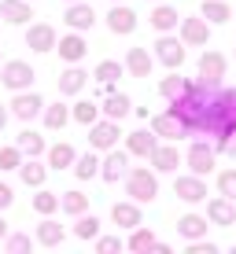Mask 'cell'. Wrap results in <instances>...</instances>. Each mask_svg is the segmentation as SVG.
Instances as JSON below:
<instances>
[{"label": "cell", "instance_id": "6da1fadb", "mask_svg": "<svg viewBox=\"0 0 236 254\" xmlns=\"http://www.w3.org/2000/svg\"><path fill=\"white\" fill-rule=\"evenodd\" d=\"M170 115L185 136H214V151H225L236 133V89L188 81L185 92L170 100Z\"/></svg>", "mask_w": 236, "mask_h": 254}, {"label": "cell", "instance_id": "7a4b0ae2", "mask_svg": "<svg viewBox=\"0 0 236 254\" xmlns=\"http://www.w3.org/2000/svg\"><path fill=\"white\" fill-rule=\"evenodd\" d=\"M126 195L133 199V203H155V195H159V177H155V170H148V166L126 170Z\"/></svg>", "mask_w": 236, "mask_h": 254}, {"label": "cell", "instance_id": "3957f363", "mask_svg": "<svg viewBox=\"0 0 236 254\" xmlns=\"http://www.w3.org/2000/svg\"><path fill=\"white\" fill-rule=\"evenodd\" d=\"M33 66L26 63V59H7V63H0V81H4V89H11V92H22V89H30L33 85Z\"/></svg>", "mask_w": 236, "mask_h": 254}, {"label": "cell", "instance_id": "277c9868", "mask_svg": "<svg viewBox=\"0 0 236 254\" xmlns=\"http://www.w3.org/2000/svg\"><path fill=\"white\" fill-rule=\"evenodd\" d=\"M185 162H188V170L196 173V177H207V173H214V162H218L214 144H207V140H192Z\"/></svg>", "mask_w": 236, "mask_h": 254}, {"label": "cell", "instance_id": "5b68a950", "mask_svg": "<svg viewBox=\"0 0 236 254\" xmlns=\"http://www.w3.org/2000/svg\"><path fill=\"white\" fill-rule=\"evenodd\" d=\"M118 136H122V129H118V122H111V118H96L89 126V147L92 151H111V147H118Z\"/></svg>", "mask_w": 236, "mask_h": 254}, {"label": "cell", "instance_id": "8992f818", "mask_svg": "<svg viewBox=\"0 0 236 254\" xmlns=\"http://www.w3.org/2000/svg\"><path fill=\"white\" fill-rule=\"evenodd\" d=\"M155 59H159L166 70H181V63H185V41L162 33V37L155 41Z\"/></svg>", "mask_w": 236, "mask_h": 254}, {"label": "cell", "instance_id": "52a82bcc", "mask_svg": "<svg viewBox=\"0 0 236 254\" xmlns=\"http://www.w3.org/2000/svg\"><path fill=\"white\" fill-rule=\"evenodd\" d=\"M225 66H229V59H225L222 52L207 48L203 56H199V81H207V85H222V77H225Z\"/></svg>", "mask_w": 236, "mask_h": 254}, {"label": "cell", "instance_id": "ba28073f", "mask_svg": "<svg viewBox=\"0 0 236 254\" xmlns=\"http://www.w3.org/2000/svg\"><path fill=\"white\" fill-rule=\"evenodd\" d=\"M56 52H59L63 63H81V59L89 56V41H85L78 30H71L67 37H56Z\"/></svg>", "mask_w": 236, "mask_h": 254}, {"label": "cell", "instance_id": "9c48e42d", "mask_svg": "<svg viewBox=\"0 0 236 254\" xmlns=\"http://www.w3.org/2000/svg\"><path fill=\"white\" fill-rule=\"evenodd\" d=\"M45 111V100H41V92H30V89H22V92H15V100H11V115L19 118V122H33Z\"/></svg>", "mask_w": 236, "mask_h": 254}, {"label": "cell", "instance_id": "30bf717a", "mask_svg": "<svg viewBox=\"0 0 236 254\" xmlns=\"http://www.w3.org/2000/svg\"><path fill=\"white\" fill-rule=\"evenodd\" d=\"M107 30L118 33V37H129V33L137 30V11H133V7H126L122 0H118V4H111V11H107Z\"/></svg>", "mask_w": 236, "mask_h": 254}, {"label": "cell", "instance_id": "8fae6325", "mask_svg": "<svg viewBox=\"0 0 236 254\" xmlns=\"http://www.w3.org/2000/svg\"><path fill=\"white\" fill-rule=\"evenodd\" d=\"M126 170H129V151H118V147H111V151L103 155V162H100V177L107 181V185L122 181Z\"/></svg>", "mask_w": 236, "mask_h": 254}, {"label": "cell", "instance_id": "7c38bea8", "mask_svg": "<svg viewBox=\"0 0 236 254\" xmlns=\"http://www.w3.org/2000/svg\"><path fill=\"white\" fill-rule=\"evenodd\" d=\"M173 195H177L181 203H203V199H207V185H203V177L188 173V177L173 181Z\"/></svg>", "mask_w": 236, "mask_h": 254}, {"label": "cell", "instance_id": "4fadbf2b", "mask_svg": "<svg viewBox=\"0 0 236 254\" xmlns=\"http://www.w3.org/2000/svg\"><path fill=\"white\" fill-rule=\"evenodd\" d=\"M26 48L30 52H56V30H52L48 22H33L30 30H26Z\"/></svg>", "mask_w": 236, "mask_h": 254}, {"label": "cell", "instance_id": "5bb4252c", "mask_svg": "<svg viewBox=\"0 0 236 254\" xmlns=\"http://www.w3.org/2000/svg\"><path fill=\"white\" fill-rule=\"evenodd\" d=\"M67 26L71 30H78V33H85V30H92L96 26V11L89 7V0H74V4H67Z\"/></svg>", "mask_w": 236, "mask_h": 254}, {"label": "cell", "instance_id": "9a60e30c", "mask_svg": "<svg viewBox=\"0 0 236 254\" xmlns=\"http://www.w3.org/2000/svg\"><path fill=\"white\" fill-rule=\"evenodd\" d=\"M181 41L192 48H203L211 41V22L199 15V19H181Z\"/></svg>", "mask_w": 236, "mask_h": 254}, {"label": "cell", "instance_id": "2e32d148", "mask_svg": "<svg viewBox=\"0 0 236 254\" xmlns=\"http://www.w3.org/2000/svg\"><path fill=\"white\" fill-rule=\"evenodd\" d=\"M207 221L218 225V229H229V225H236V206H233V199H225V195H218L207 203Z\"/></svg>", "mask_w": 236, "mask_h": 254}, {"label": "cell", "instance_id": "e0dca14e", "mask_svg": "<svg viewBox=\"0 0 236 254\" xmlns=\"http://www.w3.org/2000/svg\"><path fill=\"white\" fill-rule=\"evenodd\" d=\"M148 162H152L155 173H173L181 166V151L173 144H155V151L148 155Z\"/></svg>", "mask_w": 236, "mask_h": 254}, {"label": "cell", "instance_id": "ac0fdd59", "mask_svg": "<svg viewBox=\"0 0 236 254\" xmlns=\"http://www.w3.org/2000/svg\"><path fill=\"white\" fill-rule=\"evenodd\" d=\"M111 221L118 225V229H137V225H144V214H141V203H115L111 206Z\"/></svg>", "mask_w": 236, "mask_h": 254}, {"label": "cell", "instance_id": "d6986e66", "mask_svg": "<svg viewBox=\"0 0 236 254\" xmlns=\"http://www.w3.org/2000/svg\"><path fill=\"white\" fill-rule=\"evenodd\" d=\"M59 96H78V92H81L85 89V85H89V74H85V70L81 66H78V63H71V66H67L63 70V74H59Z\"/></svg>", "mask_w": 236, "mask_h": 254}, {"label": "cell", "instance_id": "ffe728a7", "mask_svg": "<svg viewBox=\"0 0 236 254\" xmlns=\"http://www.w3.org/2000/svg\"><path fill=\"white\" fill-rule=\"evenodd\" d=\"M0 19L11 22V26H26V22L33 19L30 0H0Z\"/></svg>", "mask_w": 236, "mask_h": 254}, {"label": "cell", "instance_id": "44dd1931", "mask_svg": "<svg viewBox=\"0 0 236 254\" xmlns=\"http://www.w3.org/2000/svg\"><path fill=\"white\" fill-rule=\"evenodd\" d=\"M148 22H152V30H159V33H170V30H177V22H181V15H177V7H170V4H155L152 7V15H148Z\"/></svg>", "mask_w": 236, "mask_h": 254}, {"label": "cell", "instance_id": "7402d4cb", "mask_svg": "<svg viewBox=\"0 0 236 254\" xmlns=\"http://www.w3.org/2000/svg\"><path fill=\"white\" fill-rule=\"evenodd\" d=\"M133 111V103H129V96L126 92H107L103 96V107H100V115L103 118H111V122H122Z\"/></svg>", "mask_w": 236, "mask_h": 254}, {"label": "cell", "instance_id": "603a6c76", "mask_svg": "<svg viewBox=\"0 0 236 254\" xmlns=\"http://www.w3.org/2000/svg\"><path fill=\"white\" fill-rule=\"evenodd\" d=\"M155 144H159V140H155L152 129H137V133H129V136H126V151H129V155H137V159H148V155L155 151Z\"/></svg>", "mask_w": 236, "mask_h": 254}, {"label": "cell", "instance_id": "cb8c5ba5", "mask_svg": "<svg viewBox=\"0 0 236 254\" xmlns=\"http://www.w3.org/2000/svg\"><path fill=\"white\" fill-rule=\"evenodd\" d=\"M152 66H155V59H152L148 48H129L126 52V70L133 77H152Z\"/></svg>", "mask_w": 236, "mask_h": 254}, {"label": "cell", "instance_id": "d4e9b609", "mask_svg": "<svg viewBox=\"0 0 236 254\" xmlns=\"http://www.w3.org/2000/svg\"><path fill=\"white\" fill-rule=\"evenodd\" d=\"M74 159H78V151L67 144V140H59V144L48 147V170H71Z\"/></svg>", "mask_w": 236, "mask_h": 254}, {"label": "cell", "instance_id": "484cf974", "mask_svg": "<svg viewBox=\"0 0 236 254\" xmlns=\"http://www.w3.org/2000/svg\"><path fill=\"white\" fill-rule=\"evenodd\" d=\"M67 240V229L59 221H52V217H45V221L37 225V243L41 247H59V243Z\"/></svg>", "mask_w": 236, "mask_h": 254}, {"label": "cell", "instance_id": "4316f807", "mask_svg": "<svg viewBox=\"0 0 236 254\" xmlns=\"http://www.w3.org/2000/svg\"><path fill=\"white\" fill-rule=\"evenodd\" d=\"M19 177H22L26 188H41V185H45V177H48V166H41L37 159H22Z\"/></svg>", "mask_w": 236, "mask_h": 254}, {"label": "cell", "instance_id": "83f0119b", "mask_svg": "<svg viewBox=\"0 0 236 254\" xmlns=\"http://www.w3.org/2000/svg\"><path fill=\"white\" fill-rule=\"evenodd\" d=\"M199 15H203L211 26H225L233 19V7L225 4V0H203V7H199Z\"/></svg>", "mask_w": 236, "mask_h": 254}, {"label": "cell", "instance_id": "f1b7e54d", "mask_svg": "<svg viewBox=\"0 0 236 254\" xmlns=\"http://www.w3.org/2000/svg\"><path fill=\"white\" fill-rule=\"evenodd\" d=\"M15 147H19L22 155H30V159H41V155H45V136L33 133V129H22L19 140H15Z\"/></svg>", "mask_w": 236, "mask_h": 254}, {"label": "cell", "instance_id": "f546056e", "mask_svg": "<svg viewBox=\"0 0 236 254\" xmlns=\"http://www.w3.org/2000/svg\"><path fill=\"white\" fill-rule=\"evenodd\" d=\"M152 133L155 136H166V140H181V136H185V133H181V126H177V118H173L170 111L152 118Z\"/></svg>", "mask_w": 236, "mask_h": 254}, {"label": "cell", "instance_id": "4dcf8cb0", "mask_svg": "<svg viewBox=\"0 0 236 254\" xmlns=\"http://www.w3.org/2000/svg\"><path fill=\"white\" fill-rule=\"evenodd\" d=\"M59 210H63V214H71V217H78V214H85V210H89V195H85V191H63V195H59Z\"/></svg>", "mask_w": 236, "mask_h": 254}, {"label": "cell", "instance_id": "1f68e13d", "mask_svg": "<svg viewBox=\"0 0 236 254\" xmlns=\"http://www.w3.org/2000/svg\"><path fill=\"white\" fill-rule=\"evenodd\" d=\"M126 247H129V251H137V254H148V251L155 247V232H152V229H144V225H137V229H129Z\"/></svg>", "mask_w": 236, "mask_h": 254}, {"label": "cell", "instance_id": "d6a6232c", "mask_svg": "<svg viewBox=\"0 0 236 254\" xmlns=\"http://www.w3.org/2000/svg\"><path fill=\"white\" fill-rule=\"evenodd\" d=\"M71 170H74V177H78V181H92L96 173H100V159H96V151H89V155H78Z\"/></svg>", "mask_w": 236, "mask_h": 254}, {"label": "cell", "instance_id": "836d02e7", "mask_svg": "<svg viewBox=\"0 0 236 254\" xmlns=\"http://www.w3.org/2000/svg\"><path fill=\"white\" fill-rule=\"evenodd\" d=\"M177 232L185 236V240H199V236H207V217H199V214H185L177 221Z\"/></svg>", "mask_w": 236, "mask_h": 254}, {"label": "cell", "instance_id": "e575fe53", "mask_svg": "<svg viewBox=\"0 0 236 254\" xmlns=\"http://www.w3.org/2000/svg\"><path fill=\"white\" fill-rule=\"evenodd\" d=\"M67 122H71V107H67V103H52V107H45V129L59 133Z\"/></svg>", "mask_w": 236, "mask_h": 254}, {"label": "cell", "instance_id": "d590c367", "mask_svg": "<svg viewBox=\"0 0 236 254\" xmlns=\"http://www.w3.org/2000/svg\"><path fill=\"white\" fill-rule=\"evenodd\" d=\"M122 74H126V66H122V63H115V59H103V63H96V74H92V77H96L100 85H115Z\"/></svg>", "mask_w": 236, "mask_h": 254}, {"label": "cell", "instance_id": "8d00e7d4", "mask_svg": "<svg viewBox=\"0 0 236 254\" xmlns=\"http://www.w3.org/2000/svg\"><path fill=\"white\" fill-rule=\"evenodd\" d=\"M33 210H37L41 217H52L59 210V195H56V191H45V185H41L37 195H33Z\"/></svg>", "mask_w": 236, "mask_h": 254}, {"label": "cell", "instance_id": "74e56055", "mask_svg": "<svg viewBox=\"0 0 236 254\" xmlns=\"http://www.w3.org/2000/svg\"><path fill=\"white\" fill-rule=\"evenodd\" d=\"M71 118L78 122V126H92V122L100 118V107H96L92 100H78L74 107H71Z\"/></svg>", "mask_w": 236, "mask_h": 254}, {"label": "cell", "instance_id": "f35d334b", "mask_svg": "<svg viewBox=\"0 0 236 254\" xmlns=\"http://www.w3.org/2000/svg\"><path fill=\"white\" fill-rule=\"evenodd\" d=\"M74 236H78V240H96V236H100V217H92L89 210H85V214H78Z\"/></svg>", "mask_w": 236, "mask_h": 254}, {"label": "cell", "instance_id": "ab89813d", "mask_svg": "<svg viewBox=\"0 0 236 254\" xmlns=\"http://www.w3.org/2000/svg\"><path fill=\"white\" fill-rule=\"evenodd\" d=\"M185 77H177V74H170V77H162V81H159V96H162V100H173V96H181V92H185Z\"/></svg>", "mask_w": 236, "mask_h": 254}, {"label": "cell", "instance_id": "60d3db41", "mask_svg": "<svg viewBox=\"0 0 236 254\" xmlns=\"http://www.w3.org/2000/svg\"><path fill=\"white\" fill-rule=\"evenodd\" d=\"M22 159H26V155L19 151V147H15V144H7V147H0V170H19V166H22Z\"/></svg>", "mask_w": 236, "mask_h": 254}, {"label": "cell", "instance_id": "b9f144b4", "mask_svg": "<svg viewBox=\"0 0 236 254\" xmlns=\"http://www.w3.org/2000/svg\"><path fill=\"white\" fill-rule=\"evenodd\" d=\"M4 247H7V254H26V251H33V240L26 232H15V236H4Z\"/></svg>", "mask_w": 236, "mask_h": 254}, {"label": "cell", "instance_id": "7bdbcfd3", "mask_svg": "<svg viewBox=\"0 0 236 254\" xmlns=\"http://www.w3.org/2000/svg\"><path fill=\"white\" fill-rule=\"evenodd\" d=\"M218 195H225V199L236 203V170H222L218 173Z\"/></svg>", "mask_w": 236, "mask_h": 254}, {"label": "cell", "instance_id": "ee69618b", "mask_svg": "<svg viewBox=\"0 0 236 254\" xmlns=\"http://www.w3.org/2000/svg\"><path fill=\"white\" fill-rule=\"evenodd\" d=\"M122 247H126V243H122L118 236H96V251L100 254H118Z\"/></svg>", "mask_w": 236, "mask_h": 254}, {"label": "cell", "instance_id": "f6af8a7d", "mask_svg": "<svg viewBox=\"0 0 236 254\" xmlns=\"http://www.w3.org/2000/svg\"><path fill=\"white\" fill-rule=\"evenodd\" d=\"M15 203V191H11V185H4V181H0V210H7Z\"/></svg>", "mask_w": 236, "mask_h": 254}, {"label": "cell", "instance_id": "bcb514c9", "mask_svg": "<svg viewBox=\"0 0 236 254\" xmlns=\"http://www.w3.org/2000/svg\"><path fill=\"white\" fill-rule=\"evenodd\" d=\"M225 155H233V159H236V133L229 136V144H225Z\"/></svg>", "mask_w": 236, "mask_h": 254}, {"label": "cell", "instance_id": "7dc6e473", "mask_svg": "<svg viewBox=\"0 0 236 254\" xmlns=\"http://www.w3.org/2000/svg\"><path fill=\"white\" fill-rule=\"evenodd\" d=\"M7 126V107H0V129Z\"/></svg>", "mask_w": 236, "mask_h": 254}, {"label": "cell", "instance_id": "c3c4849f", "mask_svg": "<svg viewBox=\"0 0 236 254\" xmlns=\"http://www.w3.org/2000/svg\"><path fill=\"white\" fill-rule=\"evenodd\" d=\"M4 236H7V221L0 217V240H4Z\"/></svg>", "mask_w": 236, "mask_h": 254}, {"label": "cell", "instance_id": "681fc988", "mask_svg": "<svg viewBox=\"0 0 236 254\" xmlns=\"http://www.w3.org/2000/svg\"><path fill=\"white\" fill-rule=\"evenodd\" d=\"M148 4H159V0H148Z\"/></svg>", "mask_w": 236, "mask_h": 254}, {"label": "cell", "instance_id": "f907efd6", "mask_svg": "<svg viewBox=\"0 0 236 254\" xmlns=\"http://www.w3.org/2000/svg\"><path fill=\"white\" fill-rule=\"evenodd\" d=\"M67 4H74V0H67Z\"/></svg>", "mask_w": 236, "mask_h": 254}, {"label": "cell", "instance_id": "816d5d0a", "mask_svg": "<svg viewBox=\"0 0 236 254\" xmlns=\"http://www.w3.org/2000/svg\"><path fill=\"white\" fill-rule=\"evenodd\" d=\"M111 4H118V0H111Z\"/></svg>", "mask_w": 236, "mask_h": 254}, {"label": "cell", "instance_id": "f5cc1de1", "mask_svg": "<svg viewBox=\"0 0 236 254\" xmlns=\"http://www.w3.org/2000/svg\"><path fill=\"white\" fill-rule=\"evenodd\" d=\"M0 63H4V59H0Z\"/></svg>", "mask_w": 236, "mask_h": 254}]
</instances>
